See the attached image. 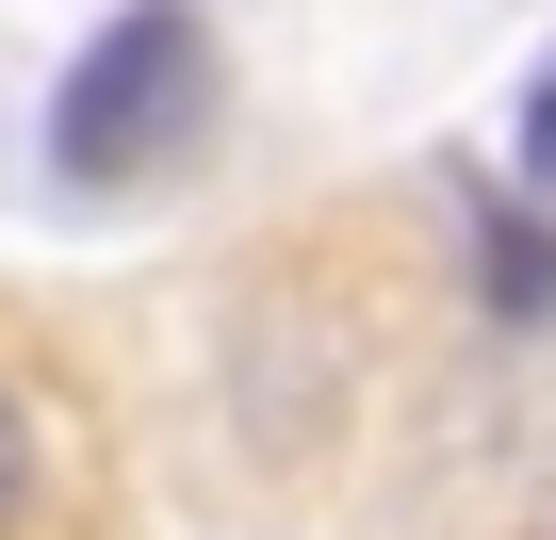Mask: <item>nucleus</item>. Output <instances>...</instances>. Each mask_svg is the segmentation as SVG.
I'll return each mask as SVG.
<instances>
[{"instance_id":"7ed1b4c3","label":"nucleus","mask_w":556,"mask_h":540,"mask_svg":"<svg viewBox=\"0 0 556 540\" xmlns=\"http://www.w3.org/2000/svg\"><path fill=\"white\" fill-rule=\"evenodd\" d=\"M523 164L556 180V50H540V83H523Z\"/></svg>"},{"instance_id":"f257e3e1","label":"nucleus","mask_w":556,"mask_h":540,"mask_svg":"<svg viewBox=\"0 0 556 540\" xmlns=\"http://www.w3.org/2000/svg\"><path fill=\"white\" fill-rule=\"evenodd\" d=\"M197 115H213V34H197V0H131V17H115L83 66H66L50 148H66L83 180H115V164L197 148Z\"/></svg>"},{"instance_id":"20e7f679","label":"nucleus","mask_w":556,"mask_h":540,"mask_svg":"<svg viewBox=\"0 0 556 540\" xmlns=\"http://www.w3.org/2000/svg\"><path fill=\"white\" fill-rule=\"evenodd\" d=\"M17 475H34V442H17V393H0V524H17Z\"/></svg>"},{"instance_id":"f03ea898","label":"nucleus","mask_w":556,"mask_h":540,"mask_svg":"<svg viewBox=\"0 0 556 540\" xmlns=\"http://www.w3.org/2000/svg\"><path fill=\"white\" fill-rule=\"evenodd\" d=\"M491 312H556V246L540 229H491Z\"/></svg>"}]
</instances>
